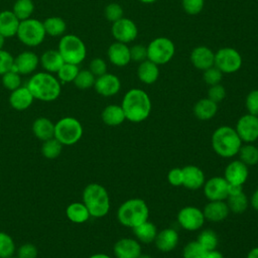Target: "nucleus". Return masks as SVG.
Here are the masks:
<instances>
[{
	"label": "nucleus",
	"mask_w": 258,
	"mask_h": 258,
	"mask_svg": "<svg viewBox=\"0 0 258 258\" xmlns=\"http://www.w3.org/2000/svg\"><path fill=\"white\" fill-rule=\"evenodd\" d=\"M222 78H223V73L215 66L205 70L203 74V79L205 83L208 84L209 86L220 84V82L222 81Z\"/></svg>",
	"instance_id": "nucleus-44"
},
{
	"label": "nucleus",
	"mask_w": 258,
	"mask_h": 258,
	"mask_svg": "<svg viewBox=\"0 0 258 258\" xmlns=\"http://www.w3.org/2000/svg\"><path fill=\"white\" fill-rule=\"evenodd\" d=\"M39 62L45 72L56 74L64 63V60L57 49H48L41 54Z\"/></svg>",
	"instance_id": "nucleus-26"
},
{
	"label": "nucleus",
	"mask_w": 258,
	"mask_h": 258,
	"mask_svg": "<svg viewBox=\"0 0 258 258\" xmlns=\"http://www.w3.org/2000/svg\"><path fill=\"white\" fill-rule=\"evenodd\" d=\"M45 30L43 22L35 18L21 20L18 26L16 36L26 46H37L41 44L45 38Z\"/></svg>",
	"instance_id": "nucleus-7"
},
{
	"label": "nucleus",
	"mask_w": 258,
	"mask_h": 258,
	"mask_svg": "<svg viewBox=\"0 0 258 258\" xmlns=\"http://www.w3.org/2000/svg\"><path fill=\"white\" fill-rule=\"evenodd\" d=\"M245 106L249 114L258 116V90H253L247 95Z\"/></svg>",
	"instance_id": "nucleus-48"
},
{
	"label": "nucleus",
	"mask_w": 258,
	"mask_h": 258,
	"mask_svg": "<svg viewBox=\"0 0 258 258\" xmlns=\"http://www.w3.org/2000/svg\"><path fill=\"white\" fill-rule=\"evenodd\" d=\"M107 55L110 62L119 68L127 66L131 61L130 47L123 42H113L108 48Z\"/></svg>",
	"instance_id": "nucleus-20"
},
{
	"label": "nucleus",
	"mask_w": 258,
	"mask_h": 258,
	"mask_svg": "<svg viewBox=\"0 0 258 258\" xmlns=\"http://www.w3.org/2000/svg\"><path fill=\"white\" fill-rule=\"evenodd\" d=\"M8 258H15V257H13V256H11V257H8Z\"/></svg>",
	"instance_id": "nucleus-62"
},
{
	"label": "nucleus",
	"mask_w": 258,
	"mask_h": 258,
	"mask_svg": "<svg viewBox=\"0 0 258 258\" xmlns=\"http://www.w3.org/2000/svg\"><path fill=\"white\" fill-rule=\"evenodd\" d=\"M130 56L131 60L139 62L147 59V47L142 44L133 45L130 47Z\"/></svg>",
	"instance_id": "nucleus-51"
},
{
	"label": "nucleus",
	"mask_w": 258,
	"mask_h": 258,
	"mask_svg": "<svg viewBox=\"0 0 258 258\" xmlns=\"http://www.w3.org/2000/svg\"><path fill=\"white\" fill-rule=\"evenodd\" d=\"M43 26L45 33L53 37L62 36L67 30V23L59 16H50L46 18L43 21Z\"/></svg>",
	"instance_id": "nucleus-33"
},
{
	"label": "nucleus",
	"mask_w": 258,
	"mask_h": 258,
	"mask_svg": "<svg viewBox=\"0 0 258 258\" xmlns=\"http://www.w3.org/2000/svg\"><path fill=\"white\" fill-rule=\"evenodd\" d=\"M218 111V104L210 100L209 98H204L199 100L194 106V114L200 120H210L212 119Z\"/></svg>",
	"instance_id": "nucleus-30"
},
{
	"label": "nucleus",
	"mask_w": 258,
	"mask_h": 258,
	"mask_svg": "<svg viewBox=\"0 0 258 258\" xmlns=\"http://www.w3.org/2000/svg\"><path fill=\"white\" fill-rule=\"evenodd\" d=\"M137 258H152V257L150 255H148V254H142L141 253Z\"/></svg>",
	"instance_id": "nucleus-61"
},
{
	"label": "nucleus",
	"mask_w": 258,
	"mask_h": 258,
	"mask_svg": "<svg viewBox=\"0 0 258 258\" xmlns=\"http://www.w3.org/2000/svg\"><path fill=\"white\" fill-rule=\"evenodd\" d=\"M94 88L99 95L103 97H112L120 91L121 82L117 76L106 73L96 78Z\"/></svg>",
	"instance_id": "nucleus-16"
},
{
	"label": "nucleus",
	"mask_w": 258,
	"mask_h": 258,
	"mask_svg": "<svg viewBox=\"0 0 258 258\" xmlns=\"http://www.w3.org/2000/svg\"><path fill=\"white\" fill-rule=\"evenodd\" d=\"M225 97H226V90L222 85L217 84V85L210 86V89L208 91V98L210 100L218 104L222 102L225 99Z\"/></svg>",
	"instance_id": "nucleus-50"
},
{
	"label": "nucleus",
	"mask_w": 258,
	"mask_h": 258,
	"mask_svg": "<svg viewBox=\"0 0 258 258\" xmlns=\"http://www.w3.org/2000/svg\"><path fill=\"white\" fill-rule=\"evenodd\" d=\"M34 11L32 0H16L12 7V12L21 21L31 17Z\"/></svg>",
	"instance_id": "nucleus-35"
},
{
	"label": "nucleus",
	"mask_w": 258,
	"mask_h": 258,
	"mask_svg": "<svg viewBox=\"0 0 258 258\" xmlns=\"http://www.w3.org/2000/svg\"><path fill=\"white\" fill-rule=\"evenodd\" d=\"M14 63L13 55L5 49H0V76L12 70Z\"/></svg>",
	"instance_id": "nucleus-47"
},
{
	"label": "nucleus",
	"mask_w": 258,
	"mask_h": 258,
	"mask_svg": "<svg viewBox=\"0 0 258 258\" xmlns=\"http://www.w3.org/2000/svg\"><path fill=\"white\" fill-rule=\"evenodd\" d=\"M19 23L20 20L12 10H3L0 12V34L5 38L16 35Z\"/></svg>",
	"instance_id": "nucleus-25"
},
{
	"label": "nucleus",
	"mask_w": 258,
	"mask_h": 258,
	"mask_svg": "<svg viewBox=\"0 0 258 258\" xmlns=\"http://www.w3.org/2000/svg\"><path fill=\"white\" fill-rule=\"evenodd\" d=\"M4 43H5V37L2 34H0V49H3Z\"/></svg>",
	"instance_id": "nucleus-59"
},
{
	"label": "nucleus",
	"mask_w": 258,
	"mask_h": 258,
	"mask_svg": "<svg viewBox=\"0 0 258 258\" xmlns=\"http://www.w3.org/2000/svg\"><path fill=\"white\" fill-rule=\"evenodd\" d=\"M227 205L229 207L230 212L234 214H242L244 213L249 205V200L244 192L235 196H229L227 198Z\"/></svg>",
	"instance_id": "nucleus-36"
},
{
	"label": "nucleus",
	"mask_w": 258,
	"mask_h": 258,
	"mask_svg": "<svg viewBox=\"0 0 258 258\" xmlns=\"http://www.w3.org/2000/svg\"><path fill=\"white\" fill-rule=\"evenodd\" d=\"M139 1L142 2V3H145V4H151V3L156 2L157 0H139Z\"/></svg>",
	"instance_id": "nucleus-60"
},
{
	"label": "nucleus",
	"mask_w": 258,
	"mask_h": 258,
	"mask_svg": "<svg viewBox=\"0 0 258 258\" xmlns=\"http://www.w3.org/2000/svg\"><path fill=\"white\" fill-rule=\"evenodd\" d=\"M62 144L54 137L43 141L41 146V153L47 159H54L58 157L62 150Z\"/></svg>",
	"instance_id": "nucleus-38"
},
{
	"label": "nucleus",
	"mask_w": 258,
	"mask_h": 258,
	"mask_svg": "<svg viewBox=\"0 0 258 258\" xmlns=\"http://www.w3.org/2000/svg\"><path fill=\"white\" fill-rule=\"evenodd\" d=\"M66 215L68 219L75 224H83L91 217L89 210L83 202H75L70 204L66 209Z\"/></svg>",
	"instance_id": "nucleus-31"
},
{
	"label": "nucleus",
	"mask_w": 258,
	"mask_h": 258,
	"mask_svg": "<svg viewBox=\"0 0 258 258\" xmlns=\"http://www.w3.org/2000/svg\"><path fill=\"white\" fill-rule=\"evenodd\" d=\"M167 180L173 186L182 185V181H183L182 168L175 167V168L170 169L167 173Z\"/></svg>",
	"instance_id": "nucleus-53"
},
{
	"label": "nucleus",
	"mask_w": 258,
	"mask_h": 258,
	"mask_svg": "<svg viewBox=\"0 0 258 258\" xmlns=\"http://www.w3.org/2000/svg\"><path fill=\"white\" fill-rule=\"evenodd\" d=\"M235 130L242 142L253 143L258 139V116L249 113L241 116Z\"/></svg>",
	"instance_id": "nucleus-12"
},
{
	"label": "nucleus",
	"mask_w": 258,
	"mask_h": 258,
	"mask_svg": "<svg viewBox=\"0 0 258 258\" xmlns=\"http://www.w3.org/2000/svg\"><path fill=\"white\" fill-rule=\"evenodd\" d=\"M147 47V59L159 64H165L171 60L175 52V46L167 37H156L150 41Z\"/></svg>",
	"instance_id": "nucleus-9"
},
{
	"label": "nucleus",
	"mask_w": 258,
	"mask_h": 258,
	"mask_svg": "<svg viewBox=\"0 0 258 258\" xmlns=\"http://www.w3.org/2000/svg\"><path fill=\"white\" fill-rule=\"evenodd\" d=\"M182 185L191 190H196L203 187L206 181L204 171L200 167L192 164L182 167Z\"/></svg>",
	"instance_id": "nucleus-22"
},
{
	"label": "nucleus",
	"mask_w": 258,
	"mask_h": 258,
	"mask_svg": "<svg viewBox=\"0 0 258 258\" xmlns=\"http://www.w3.org/2000/svg\"><path fill=\"white\" fill-rule=\"evenodd\" d=\"M57 50L64 62L78 66L84 61L87 55L85 42L75 34H63L58 42Z\"/></svg>",
	"instance_id": "nucleus-6"
},
{
	"label": "nucleus",
	"mask_w": 258,
	"mask_h": 258,
	"mask_svg": "<svg viewBox=\"0 0 258 258\" xmlns=\"http://www.w3.org/2000/svg\"><path fill=\"white\" fill-rule=\"evenodd\" d=\"M149 218V208L147 204L138 198H133L122 203L117 211L119 223L128 228H135L144 223Z\"/></svg>",
	"instance_id": "nucleus-4"
},
{
	"label": "nucleus",
	"mask_w": 258,
	"mask_h": 258,
	"mask_svg": "<svg viewBox=\"0 0 258 258\" xmlns=\"http://www.w3.org/2000/svg\"><path fill=\"white\" fill-rule=\"evenodd\" d=\"M137 77L143 84H154L159 77L158 66L149 59L141 61L137 68Z\"/></svg>",
	"instance_id": "nucleus-27"
},
{
	"label": "nucleus",
	"mask_w": 258,
	"mask_h": 258,
	"mask_svg": "<svg viewBox=\"0 0 258 258\" xmlns=\"http://www.w3.org/2000/svg\"><path fill=\"white\" fill-rule=\"evenodd\" d=\"M207 251L204 247L196 240L185 244L182 250L183 258H205Z\"/></svg>",
	"instance_id": "nucleus-42"
},
{
	"label": "nucleus",
	"mask_w": 258,
	"mask_h": 258,
	"mask_svg": "<svg viewBox=\"0 0 258 258\" xmlns=\"http://www.w3.org/2000/svg\"><path fill=\"white\" fill-rule=\"evenodd\" d=\"M214 66L223 74H233L240 70L242 56L240 52L233 47H223L215 53Z\"/></svg>",
	"instance_id": "nucleus-10"
},
{
	"label": "nucleus",
	"mask_w": 258,
	"mask_h": 258,
	"mask_svg": "<svg viewBox=\"0 0 258 258\" xmlns=\"http://www.w3.org/2000/svg\"><path fill=\"white\" fill-rule=\"evenodd\" d=\"M101 118L103 122L108 126H119L121 125L125 120V114L121 107V105H108L104 108L101 114Z\"/></svg>",
	"instance_id": "nucleus-28"
},
{
	"label": "nucleus",
	"mask_w": 258,
	"mask_h": 258,
	"mask_svg": "<svg viewBox=\"0 0 258 258\" xmlns=\"http://www.w3.org/2000/svg\"><path fill=\"white\" fill-rule=\"evenodd\" d=\"M89 70L97 78L107 73V63L101 57H95L89 64Z\"/></svg>",
	"instance_id": "nucleus-49"
},
{
	"label": "nucleus",
	"mask_w": 258,
	"mask_h": 258,
	"mask_svg": "<svg viewBox=\"0 0 258 258\" xmlns=\"http://www.w3.org/2000/svg\"><path fill=\"white\" fill-rule=\"evenodd\" d=\"M228 184L225 177H211L203 185L204 195L209 201H225L228 198Z\"/></svg>",
	"instance_id": "nucleus-14"
},
{
	"label": "nucleus",
	"mask_w": 258,
	"mask_h": 258,
	"mask_svg": "<svg viewBox=\"0 0 258 258\" xmlns=\"http://www.w3.org/2000/svg\"><path fill=\"white\" fill-rule=\"evenodd\" d=\"M243 192V185L241 184H233L229 183L228 184V197L229 196H235Z\"/></svg>",
	"instance_id": "nucleus-54"
},
{
	"label": "nucleus",
	"mask_w": 258,
	"mask_h": 258,
	"mask_svg": "<svg viewBox=\"0 0 258 258\" xmlns=\"http://www.w3.org/2000/svg\"><path fill=\"white\" fill-rule=\"evenodd\" d=\"M246 258H258V246L252 248V249L248 252Z\"/></svg>",
	"instance_id": "nucleus-57"
},
{
	"label": "nucleus",
	"mask_w": 258,
	"mask_h": 258,
	"mask_svg": "<svg viewBox=\"0 0 258 258\" xmlns=\"http://www.w3.org/2000/svg\"><path fill=\"white\" fill-rule=\"evenodd\" d=\"M113 251L116 257L137 258L142 253V248L139 241L136 239L121 238L115 243Z\"/></svg>",
	"instance_id": "nucleus-17"
},
{
	"label": "nucleus",
	"mask_w": 258,
	"mask_h": 258,
	"mask_svg": "<svg viewBox=\"0 0 258 258\" xmlns=\"http://www.w3.org/2000/svg\"><path fill=\"white\" fill-rule=\"evenodd\" d=\"M183 10L189 15L199 14L205 5V0H181Z\"/></svg>",
	"instance_id": "nucleus-46"
},
{
	"label": "nucleus",
	"mask_w": 258,
	"mask_h": 258,
	"mask_svg": "<svg viewBox=\"0 0 258 258\" xmlns=\"http://www.w3.org/2000/svg\"><path fill=\"white\" fill-rule=\"evenodd\" d=\"M32 132L41 141L48 140L54 136V124L45 117H39L32 124Z\"/></svg>",
	"instance_id": "nucleus-29"
},
{
	"label": "nucleus",
	"mask_w": 258,
	"mask_h": 258,
	"mask_svg": "<svg viewBox=\"0 0 258 258\" xmlns=\"http://www.w3.org/2000/svg\"><path fill=\"white\" fill-rule=\"evenodd\" d=\"M121 107L125 118L133 123L146 120L151 112V101L148 94L141 89H130L123 97Z\"/></svg>",
	"instance_id": "nucleus-1"
},
{
	"label": "nucleus",
	"mask_w": 258,
	"mask_h": 258,
	"mask_svg": "<svg viewBox=\"0 0 258 258\" xmlns=\"http://www.w3.org/2000/svg\"><path fill=\"white\" fill-rule=\"evenodd\" d=\"M26 87L34 99L43 102H51L56 100L61 91V86L58 79L47 72L33 74L28 80Z\"/></svg>",
	"instance_id": "nucleus-2"
},
{
	"label": "nucleus",
	"mask_w": 258,
	"mask_h": 258,
	"mask_svg": "<svg viewBox=\"0 0 258 258\" xmlns=\"http://www.w3.org/2000/svg\"><path fill=\"white\" fill-rule=\"evenodd\" d=\"M39 64V56L30 50H24L14 57V63L11 71L17 72L20 75L32 74Z\"/></svg>",
	"instance_id": "nucleus-15"
},
{
	"label": "nucleus",
	"mask_w": 258,
	"mask_h": 258,
	"mask_svg": "<svg viewBox=\"0 0 258 258\" xmlns=\"http://www.w3.org/2000/svg\"><path fill=\"white\" fill-rule=\"evenodd\" d=\"M111 31L116 41L126 44L133 41L138 34V28L135 22L125 17H122L121 19L113 22Z\"/></svg>",
	"instance_id": "nucleus-13"
},
{
	"label": "nucleus",
	"mask_w": 258,
	"mask_h": 258,
	"mask_svg": "<svg viewBox=\"0 0 258 258\" xmlns=\"http://www.w3.org/2000/svg\"><path fill=\"white\" fill-rule=\"evenodd\" d=\"M224 177L228 183L243 185L249 175L248 166L240 159L231 161L225 168Z\"/></svg>",
	"instance_id": "nucleus-18"
},
{
	"label": "nucleus",
	"mask_w": 258,
	"mask_h": 258,
	"mask_svg": "<svg viewBox=\"0 0 258 258\" xmlns=\"http://www.w3.org/2000/svg\"><path fill=\"white\" fill-rule=\"evenodd\" d=\"M83 126L74 117H63L54 124V138L62 145L76 144L83 136Z\"/></svg>",
	"instance_id": "nucleus-8"
},
{
	"label": "nucleus",
	"mask_w": 258,
	"mask_h": 258,
	"mask_svg": "<svg viewBox=\"0 0 258 258\" xmlns=\"http://www.w3.org/2000/svg\"><path fill=\"white\" fill-rule=\"evenodd\" d=\"M83 203L91 217H105L110 210V197L107 189L99 183L88 184L83 191Z\"/></svg>",
	"instance_id": "nucleus-5"
},
{
	"label": "nucleus",
	"mask_w": 258,
	"mask_h": 258,
	"mask_svg": "<svg viewBox=\"0 0 258 258\" xmlns=\"http://www.w3.org/2000/svg\"><path fill=\"white\" fill-rule=\"evenodd\" d=\"M133 233L139 242L151 243L154 242L158 232L156 226L147 220L144 223L133 228Z\"/></svg>",
	"instance_id": "nucleus-32"
},
{
	"label": "nucleus",
	"mask_w": 258,
	"mask_h": 258,
	"mask_svg": "<svg viewBox=\"0 0 258 258\" xmlns=\"http://www.w3.org/2000/svg\"><path fill=\"white\" fill-rule=\"evenodd\" d=\"M88 258H111L109 255L104 254V253H97V254H93Z\"/></svg>",
	"instance_id": "nucleus-58"
},
{
	"label": "nucleus",
	"mask_w": 258,
	"mask_h": 258,
	"mask_svg": "<svg viewBox=\"0 0 258 258\" xmlns=\"http://www.w3.org/2000/svg\"><path fill=\"white\" fill-rule=\"evenodd\" d=\"M189 58L192 66L201 71H205L213 67L215 63L214 51L205 45L195 47L190 53Z\"/></svg>",
	"instance_id": "nucleus-19"
},
{
	"label": "nucleus",
	"mask_w": 258,
	"mask_h": 258,
	"mask_svg": "<svg viewBox=\"0 0 258 258\" xmlns=\"http://www.w3.org/2000/svg\"><path fill=\"white\" fill-rule=\"evenodd\" d=\"M213 150L220 156L229 158L238 154L242 140L240 139L235 128L230 126H221L217 128L211 139Z\"/></svg>",
	"instance_id": "nucleus-3"
},
{
	"label": "nucleus",
	"mask_w": 258,
	"mask_h": 258,
	"mask_svg": "<svg viewBox=\"0 0 258 258\" xmlns=\"http://www.w3.org/2000/svg\"><path fill=\"white\" fill-rule=\"evenodd\" d=\"M79 72H80V69L78 64L64 62L61 66V68L58 70L56 75L60 83L67 84V83H73Z\"/></svg>",
	"instance_id": "nucleus-39"
},
{
	"label": "nucleus",
	"mask_w": 258,
	"mask_h": 258,
	"mask_svg": "<svg viewBox=\"0 0 258 258\" xmlns=\"http://www.w3.org/2000/svg\"><path fill=\"white\" fill-rule=\"evenodd\" d=\"M37 248L31 243L21 245L17 250V258H36Z\"/></svg>",
	"instance_id": "nucleus-52"
},
{
	"label": "nucleus",
	"mask_w": 258,
	"mask_h": 258,
	"mask_svg": "<svg viewBox=\"0 0 258 258\" xmlns=\"http://www.w3.org/2000/svg\"><path fill=\"white\" fill-rule=\"evenodd\" d=\"M205 258H225V257H224V255L220 251L215 249V250L207 251Z\"/></svg>",
	"instance_id": "nucleus-56"
},
{
	"label": "nucleus",
	"mask_w": 258,
	"mask_h": 258,
	"mask_svg": "<svg viewBox=\"0 0 258 258\" xmlns=\"http://www.w3.org/2000/svg\"><path fill=\"white\" fill-rule=\"evenodd\" d=\"M15 243L10 235L0 232V258H8L15 253Z\"/></svg>",
	"instance_id": "nucleus-41"
},
{
	"label": "nucleus",
	"mask_w": 258,
	"mask_h": 258,
	"mask_svg": "<svg viewBox=\"0 0 258 258\" xmlns=\"http://www.w3.org/2000/svg\"><path fill=\"white\" fill-rule=\"evenodd\" d=\"M205 219L218 223L224 221L230 214L229 207L225 201H210L203 210Z\"/></svg>",
	"instance_id": "nucleus-21"
},
{
	"label": "nucleus",
	"mask_w": 258,
	"mask_h": 258,
	"mask_svg": "<svg viewBox=\"0 0 258 258\" xmlns=\"http://www.w3.org/2000/svg\"><path fill=\"white\" fill-rule=\"evenodd\" d=\"M178 240V233L172 228H166L157 233L154 243L161 252H170L176 248Z\"/></svg>",
	"instance_id": "nucleus-24"
},
{
	"label": "nucleus",
	"mask_w": 258,
	"mask_h": 258,
	"mask_svg": "<svg viewBox=\"0 0 258 258\" xmlns=\"http://www.w3.org/2000/svg\"><path fill=\"white\" fill-rule=\"evenodd\" d=\"M116 258H120V257H116Z\"/></svg>",
	"instance_id": "nucleus-63"
},
{
	"label": "nucleus",
	"mask_w": 258,
	"mask_h": 258,
	"mask_svg": "<svg viewBox=\"0 0 258 258\" xmlns=\"http://www.w3.org/2000/svg\"><path fill=\"white\" fill-rule=\"evenodd\" d=\"M206 219L201 209L194 206L182 208L177 214V222L179 226L187 231H197L201 229Z\"/></svg>",
	"instance_id": "nucleus-11"
},
{
	"label": "nucleus",
	"mask_w": 258,
	"mask_h": 258,
	"mask_svg": "<svg viewBox=\"0 0 258 258\" xmlns=\"http://www.w3.org/2000/svg\"><path fill=\"white\" fill-rule=\"evenodd\" d=\"M96 77L91 73L90 70H80L75 81V86L80 90H87L94 87Z\"/></svg>",
	"instance_id": "nucleus-40"
},
{
	"label": "nucleus",
	"mask_w": 258,
	"mask_h": 258,
	"mask_svg": "<svg viewBox=\"0 0 258 258\" xmlns=\"http://www.w3.org/2000/svg\"><path fill=\"white\" fill-rule=\"evenodd\" d=\"M197 241L204 247V249L206 251H211V250L217 249V246L219 244L218 235L212 229L203 230L199 234Z\"/></svg>",
	"instance_id": "nucleus-37"
},
{
	"label": "nucleus",
	"mask_w": 258,
	"mask_h": 258,
	"mask_svg": "<svg viewBox=\"0 0 258 258\" xmlns=\"http://www.w3.org/2000/svg\"><path fill=\"white\" fill-rule=\"evenodd\" d=\"M238 154L240 160L247 166L256 165L258 163V147L252 143L242 145Z\"/></svg>",
	"instance_id": "nucleus-34"
},
{
	"label": "nucleus",
	"mask_w": 258,
	"mask_h": 258,
	"mask_svg": "<svg viewBox=\"0 0 258 258\" xmlns=\"http://www.w3.org/2000/svg\"><path fill=\"white\" fill-rule=\"evenodd\" d=\"M34 101V98L26 86H20L14 91H11L9 96L10 106L17 110L23 111L28 109Z\"/></svg>",
	"instance_id": "nucleus-23"
},
{
	"label": "nucleus",
	"mask_w": 258,
	"mask_h": 258,
	"mask_svg": "<svg viewBox=\"0 0 258 258\" xmlns=\"http://www.w3.org/2000/svg\"><path fill=\"white\" fill-rule=\"evenodd\" d=\"M2 77V85L8 91H14L21 86V75L14 71L5 73Z\"/></svg>",
	"instance_id": "nucleus-43"
},
{
	"label": "nucleus",
	"mask_w": 258,
	"mask_h": 258,
	"mask_svg": "<svg viewBox=\"0 0 258 258\" xmlns=\"http://www.w3.org/2000/svg\"><path fill=\"white\" fill-rule=\"evenodd\" d=\"M104 14H105V17L107 20H109L111 22H115L123 17L124 11H123V8L121 5H119L117 3H110L105 7Z\"/></svg>",
	"instance_id": "nucleus-45"
},
{
	"label": "nucleus",
	"mask_w": 258,
	"mask_h": 258,
	"mask_svg": "<svg viewBox=\"0 0 258 258\" xmlns=\"http://www.w3.org/2000/svg\"><path fill=\"white\" fill-rule=\"evenodd\" d=\"M249 203H250V205L252 206L253 209L258 211V188L252 194Z\"/></svg>",
	"instance_id": "nucleus-55"
}]
</instances>
